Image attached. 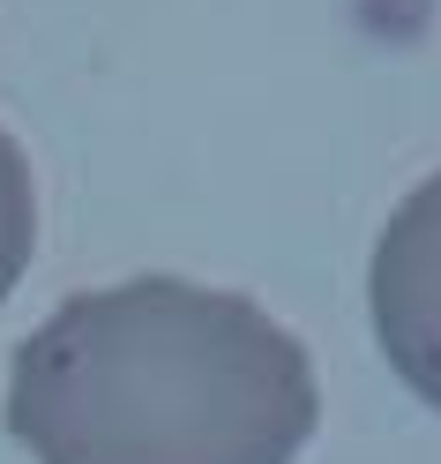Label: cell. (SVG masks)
Masks as SVG:
<instances>
[{
  "instance_id": "obj_1",
  "label": "cell",
  "mask_w": 441,
  "mask_h": 464,
  "mask_svg": "<svg viewBox=\"0 0 441 464\" xmlns=\"http://www.w3.org/2000/svg\"><path fill=\"white\" fill-rule=\"evenodd\" d=\"M0 420L31 464H292L321 390L307 344L247 293L128 277L15 344Z\"/></svg>"
},
{
  "instance_id": "obj_2",
  "label": "cell",
  "mask_w": 441,
  "mask_h": 464,
  "mask_svg": "<svg viewBox=\"0 0 441 464\" xmlns=\"http://www.w3.org/2000/svg\"><path fill=\"white\" fill-rule=\"evenodd\" d=\"M367 307H374V337L389 353V367L404 374V390L441 412V172L419 180L397 202V218L381 225Z\"/></svg>"
},
{
  "instance_id": "obj_3",
  "label": "cell",
  "mask_w": 441,
  "mask_h": 464,
  "mask_svg": "<svg viewBox=\"0 0 441 464\" xmlns=\"http://www.w3.org/2000/svg\"><path fill=\"white\" fill-rule=\"evenodd\" d=\"M31 255H38V180H31L23 142L0 128V300L23 285Z\"/></svg>"
}]
</instances>
